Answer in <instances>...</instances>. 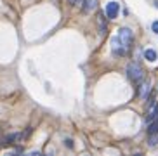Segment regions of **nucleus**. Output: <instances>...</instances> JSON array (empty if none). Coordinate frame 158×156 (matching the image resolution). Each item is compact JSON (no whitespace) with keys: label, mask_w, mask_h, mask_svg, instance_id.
Here are the masks:
<instances>
[{"label":"nucleus","mask_w":158,"mask_h":156,"mask_svg":"<svg viewBox=\"0 0 158 156\" xmlns=\"http://www.w3.org/2000/svg\"><path fill=\"white\" fill-rule=\"evenodd\" d=\"M118 38H120L122 45L129 49L130 47V42H132V31H130L129 28H122L120 31H118Z\"/></svg>","instance_id":"f03ea898"},{"label":"nucleus","mask_w":158,"mask_h":156,"mask_svg":"<svg viewBox=\"0 0 158 156\" xmlns=\"http://www.w3.org/2000/svg\"><path fill=\"white\" fill-rule=\"evenodd\" d=\"M118 10H120L118 2H108L106 4V16H108V19H115L116 16H118Z\"/></svg>","instance_id":"7ed1b4c3"},{"label":"nucleus","mask_w":158,"mask_h":156,"mask_svg":"<svg viewBox=\"0 0 158 156\" xmlns=\"http://www.w3.org/2000/svg\"><path fill=\"white\" fill-rule=\"evenodd\" d=\"M151 28H153V31L158 35V21H155V23H153V26H151Z\"/></svg>","instance_id":"1a4fd4ad"},{"label":"nucleus","mask_w":158,"mask_h":156,"mask_svg":"<svg viewBox=\"0 0 158 156\" xmlns=\"http://www.w3.org/2000/svg\"><path fill=\"white\" fill-rule=\"evenodd\" d=\"M111 49L115 52H118V54H123V49H125V47L122 45V42H120L118 37H113L111 38Z\"/></svg>","instance_id":"20e7f679"},{"label":"nucleus","mask_w":158,"mask_h":156,"mask_svg":"<svg viewBox=\"0 0 158 156\" xmlns=\"http://www.w3.org/2000/svg\"><path fill=\"white\" fill-rule=\"evenodd\" d=\"M68 2H70L71 5H75V4H80V2H82V0H68Z\"/></svg>","instance_id":"9d476101"},{"label":"nucleus","mask_w":158,"mask_h":156,"mask_svg":"<svg viewBox=\"0 0 158 156\" xmlns=\"http://www.w3.org/2000/svg\"><path fill=\"white\" fill-rule=\"evenodd\" d=\"M127 75H129V78L132 82H141L144 78V73H143V69H141V66L135 64V63H130L127 66Z\"/></svg>","instance_id":"f257e3e1"},{"label":"nucleus","mask_w":158,"mask_h":156,"mask_svg":"<svg viewBox=\"0 0 158 156\" xmlns=\"http://www.w3.org/2000/svg\"><path fill=\"white\" fill-rule=\"evenodd\" d=\"M99 35H101V37H104V35H106V23H104V19H102V16H99Z\"/></svg>","instance_id":"423d86ee"},{"label":"nucleus","mask_w":158,"mask_h":156,"mask_svg":"<svg viewBox=\"0 0 158 156\" xmlns=\"http://www.w3.org/2000/svg\"><path fill=\"white\" fill-rule=\"evenodd\" d=\"M149 90H151V85H149V82H146L144 85H141V97H143L144 101L148 99V96H149Z\"/></svg>","instance_id":"39448f33"},{"label":"nucleus","mask_w":158,"mask_h":156,"mask_svg":"<svg viewBox=\"0 0 158 156\" xmlns=\"http://www.w3.org/2000/svg\"><path fill=\"white\" fill-rule=\"evenodd\" d=\"M144 57H146L149 63H153V61H156V52L151 51V49H148V51L144 52Z\"/></svg>","instance_id":"0eeeda50"},{"label":"nucleus","mask_w":158,"mask_h":156,"mask_svg":"<svg viewBox=\"0 0 158 156\" xmlns=\"http://www.w3.org/2000/svg\"><path fill=\"white\" fill-rule=\"evenodd\" d=\"M94 7H96V0H85V5H84V10H85V12H90Z\"/></svg>","instance_id":"6e6552de"}]
</instances>
